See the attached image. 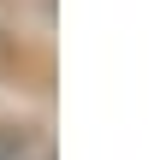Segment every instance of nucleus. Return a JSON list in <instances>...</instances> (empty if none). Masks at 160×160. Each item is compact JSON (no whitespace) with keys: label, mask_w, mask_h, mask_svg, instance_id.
I'll return each mask as SVG.
<instances>
[{"label":"nucleus","mask_w":160,"mask_h":160,"mask_svg":"<svg viewBox=\"0 0 160 160\" xmlns=\"http://www.w3.org/2000/svg\"><path fill=\"white\" fill-rule=\"evenodd\" d=\"M24 154V137H18V131H0V160H18Z\"/></svg>","instance_id":"f257e3e1"},{"label":"nucleus","mask_w":160,"mask_h":160,"mask_svg":"<svg viewBox=\"0 0 160 160\" xmlns=\"http://www.w3.org/2000/svg\"><path fill=\"white\" fill-rule=\"evenodd\" d=\"M18 160H53V154H18Z\"/></svg>","instance_id":"f03ea898"}]
</instances>
